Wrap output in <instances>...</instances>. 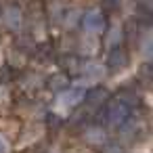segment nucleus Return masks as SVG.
<instances>
[{
	"instance_id": "f257e3e1",
	"label": "nucleus",
	"mask_w": 153,
	"mask_h": 153,
	"mask_svg": "<svg viewBox=\"0 0 153 153\" xmlns=\"http://www.w3.org/2000/svg\"><path fill=\"white\" fill-rule=\"evenodd\" d=\"M103 115H105V122L109 126H122L132 115V103L128 99H124V97H115V99H111L107 103Z\"/></svg>"
},
{
	"instance_id": "f03ea898",
	"label": "nucleus",
	"mask_w": 153,
	"mask_h": 153,
	"mask_svg": "<svg viewBox=\"0 0 153 153\" xmlns=\"http://www.w3.org/2000/svg\"><path fill=\"white\" fill-rule=\"evenodd\" d=\"M84 27H86L88 32H103V27H105V19H103V15H101L99 11H90V13H86V15H84Z\"/></svg>"
},
{
	"instance_id": "7ed1b4c3",
	"label": "nucleus",
	"mask_w": 153,
	"mask_h": 153,
	"mask_svg": "<svg viewBox=\"0 0 153 153\" xmlns=\"http://www.w3.org/2000/svg\"><path fill=\"white\" fill-rule=\"evenodd\" d=\"M124 63H126V55H124V51H122L120 46H117V48H113V51H111V55H109V59H107L109 69H111V71H115V69L124 67Z\"/></svg>"
},
{
	"instance_id": "20e7f679",
	"label": "nucleus",
	"mask_w": 153,
	"mask_h": 153,
	"mask_svg": "<svg viewBox=\"0 0 153 153\" xmlns=\"http://www.w3.org/2000/svg\"><path fill=\"white\" fill-rule=\"evenodd\" d=\"M84 99V92L82 90H67L63 97H61V103L63 105H76Z\"/></svg>"
},
{
	"instance_id": "39448f33",
	"label": "nucleus",
	"mask_w": 153,
	"mask_h": 153,
	"mask_svg": "<svg viewBox=\"0 0 153 153\" xmlns=\"http://www.w3.org/2000/svg\"><path fill=\"white\" fill-rule=\"evenodd\" d=\"M0 153H4V143L0 140Z\"/></svg>"
}]
</instances>
